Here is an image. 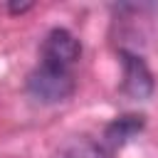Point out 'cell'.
<instances>
[{
  "instance_id": "8992f818",
  "label": "cell",
  "mask_w": 158,
  "mask_h": 158,
  "mask_svg": "<svg viewBox=\"0 0 158 158\" xmlns=\"http://www.w3.org/2000/svg\"><path fill=\"white\" fill-rule=\"evenodd\" d=\"M32 5L30 2H22V5H7V10L12 12V15H20V12H25V10H30Z\"/></svg>"
},
{
  "instance_id": "6da1fadb",
  "label": "cell",
  "mask_w": 158,
  "mask_h": 158,
  "mask_svg": "<svg viewBox=\"0 0 158 158\" xmlns=\"http://www.w3.org/2000/svg\"><path fill=\"white\" fill-rule=\"evenodd\" d=\"M27 91L42 104H57L74 94V77L69 69L40 62V67L27 77Z\"/></svg>"
},
{
  "instance_id": "3957f363",
  "label": "cell",
  "mask_w": 158,
  "mask_h": 158,
  "mask_svg": "<svg viewBox=\"0 0 158 158\" xmlns=\"http://www.w3.org/2000/svg\"><path fill=\"white\" fill-rule=\"evenodd\" d=\"M121 64H123V84H121L123 91L131 99H148L156 86L148 64L138 54L126 52V49H121Z\"/></svg>"
},
{
  "instance_id": "7a4b0ae2",
  "label": "cell",
  "mask_w": 158,
  "mask_h": 158,
  "mask_svg": "<svg viewBox=\"0 0 158 158\" xmlns=\"http://www.w3.org/2000/svg\"><path fill=\"white\" fill-rule=\"evenodd\" d=\"M81 54V44L79 40L64 30V27H57L52 30L44 42H42V64H52V67H62V69H69Z\"/></svg>"
},
{
  "instance_id": "5b68a950",
  "label": "cell",
  "mask_w": 158,
  "mask_h": 158,
  "mask_svg": "<svg viewBox=\"0 0 158 158\" xmlns=\"http://www.w3.org/2000/svg\"><path fill=\"white\" fill-rule=\"evenodd\" d=\"M62 158H111V156H109L106 146H101V143H96V141L84 138V141L72 143V146L64 151V156H62Z\"/></svg>"
},
{
  "instance_id": "277c9868",
  "label": "cell",
  "mask_w": 158,
  "mask_h": 158,
  "mask_svg": "<svg viewBox=\"0 0 158 158\" xmlns=\"http://www.w3.org/2000/svg\"><path fill=\"white\" fill-rule=\"evenodd\" d=\"M143 126H146V118H143L141 114H123V116H116V118L106 126L104 141H106L111 148L123 146V143H128L133 136H138V133L143 131Z\"/></svg>"
}]
</instances>
